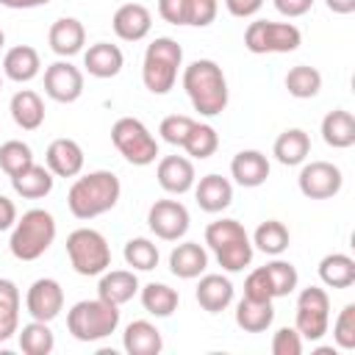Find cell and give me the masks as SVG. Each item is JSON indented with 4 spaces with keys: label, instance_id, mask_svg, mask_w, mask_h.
<instances>
[{
    "label": "cell",
    "instance_id": "6da1fadb",
    "mask_svg": "<svg viewBox=\"0 0 355 355\" xmlns=\"http://www.w3.org/2000/svg\"><path fill=\"white\" fill-rule=\"evenodd\" d=\"M183 89L189 94L191 108L200 116H219L227 108L230 92H227V78L222 67L211 58H197L189 67H183Z\"/></svg>",
    "mask_w": 355,
    "mask_h": 355
},
{
    "label": "cell",
    "instance_id": "277c9868",
    "mask_svg": "<svg viewBox=\"0 0 355 355\" xmlns=\"http://www.w3.org/2000/svg\"><path fill=\"white\" fill-rule=\"evenodd\" d=\"M55 216L44 208H31L17 216L8 239V250L17 261H36L42 258L55 241Z\"/></svg>",
    "mask_w": 355,
    "mask_h": 355
},
{
    "label": "cell",
    "instance_id": "7a4b0ae2",
    "mask_svg": "<svg viewBox=\"0 0 355 355\" xmlns=\"http://www.w3.org/2000/svg\"><path fill=\"white\" fill-rule=\"evenodd\" d=\"M122 194V183L111 169H94L80 178L67 191V208L75 219H94L108 214Z\"/></svg>",
    "mask_w": 355,
    "mask_h": 355
},
{
    "label": "cell",
    "instance_id": "d6986e66",
    "mask_svg": "<svg viewBox=\"0 0 355 355\" xmlns=\"http://www.w3.org/2000/svg\"><path fill=\"white\" fill-rule=\"evenodd\" d=\"M230 175L244 189H258L269 178V158L261 150H241L230 161Z\"/></svg>",
    "mask_w": 355,
    "mask_h": 355
},
{
    "label": "cell",
    "instance_id": "836d02e7",
    "mask_svg": "<svg viewBox=\"0 0 355 355\" xmlns=\"http://www.w3.org/2000/svg\"><path fill=\"white\" fill-rule=\"evenodd\" d=\"M19 288L14 280L0 277V341H8L19 330Z\"/></svg>",
    "mask_w": 355,
    "mask_h": 355
},
{
    "label": "cell",
    "instance_id": "f35d334b",
    "mask_svg": "<svg viewBox=\"0 0 355 355\" xmlns=\"http://www.w3.org/2000/svg\"><path fill=\"white\" fill-rule=\"evenodd\" d=\"M122 258L125 263L133 269V272H150L158 266V247L144 239V236H136V239H128L125 241V250H122Z\"/></svg>",
    "mask_w": 355,
    "mask_h": 355
},
{
    "label": "cell",
    "instance_id": "9a60e30c",
    "mask_svg": "<svg viewBox=\"0 0 355 355\" xmlns=\"http://www.w3.org/2000/svg\"><path fill=\"white\" fill-rule=\"evenodd\" d=\"M155 178H158V186L166 194H178V197L191 191L194 183H197L194 164L186 155H164L155 166Z\"/></svg>",
    "mask_w": 355,
    "mask_h": 355
},
{
    "label": "cell",
    "instance_id": "5bb4252c",
    "mask_svg": "<svg viewBox=\"0 0 355 355\" xmlns=\"http://www.w3.org/2000/svg\"><path fill=\"white\" fill-rule=\"evenodd\" d=\"M44 94L55 103H75L83 94V72L69 61H53L44 69Z\"/></svg>",
    "mask_w": 355,
    "mask_h": 355
},
{
    "label": "cell",
    "instance_id": "4fadbf2b",
    "mask_svg": "<svg viewBox=\"0 0 355 355\" xmlns=\"http://www.w3.org/2000/svg\"><path fill=\"white\" fill-rule=\"evenodd\" d=\"M25 308H28L31 319L53 322L64 311V288H61V283L55 277L33 280L28 294H25Z\"/></svg>",
    "mask_w": 355,
    "mask_h": 355
},
{
    "label": "cell",
    "instance_id": "30bf717a",
    "mask_svg": "<svg viewBox=\"0 0 355 355\" xmlns=\"http://www.w3.org/2000/svg\"><path fill=\"white\" fill-rule=\"evenodd\" d=\"M294 327L302 338L319 341L327 327H330V297L319 286H308L297 297V313H294Z\"/></svg>",
    "mask_w": 355,
    "mask_h": 355
},
{
    "label": "cell",
    "instance_id": "8fae6325",
    "mask_svg": "<svg viewBox=\"0 0 355 355\" xmlns=\"http://www.w3.org/2000/svg\"><path fill=\"white\" fill-rule=\"evenodd\" d=\"M297 186H300L302 197H308V200H330L341 191L344 175L330 161H311V164H302Z\"/></svg>",
    "mask_w": 355,
    "mask_h": 355
},
{
    "label": "cell",
    "instance_id": "ffe728a7",
    "mask_svg": "<svg viewBox=\"0 0 355 355\" xmlns=\"http://www.w3.org/2000/svg\"><path fill=\"white\" fill-rule=\"evenodd\" d=\"M194 200L205 214H222L230 202H233V183L216 172L200 178V183H194Z\"/></svg>",
    "mask_w": 355,
    "mask_h": 355
},
{
    "label": "cell",
    "instance_id": "44dd1931",
    "mask_svg": "<svg viewBox=\"0 0 355 355\" xmlns=\"http://www.w3.org/2000/svg\"><path fill=\"white\" fill-rule=\"evenodd\" d=\"M83 67H86V72H89L92 78H100V80L116 78V75L122 72V67H125V55H122V50H119L116 44H111V42H94V44L83 53Z\"/></svg>",
    "mask_w": 355,
    "mask_h": 355
},
{
    "label": "cell",
    "instance_id": "60d3db41",
    "mask_svg": "<svg viewBox=\"0 0 355 355\" xmlns=\"http://www.w3.org/2000/svg\"><path fill=\"white\" fill-rule=\"evenodd\" d=\"M31 164H33V150H31V144H25V141H19V139H8V141L0 144V169H3L8 178L19 175V172L28 169Z\"/></svg>",
    "mask_w": 355,
    "mask_h": 355
},
{
    "label": "cell",
    "instance_id": "5b68a950",
    "mask_svg": "<svg viewBox=\"0 0 355 355\" xmlns=\"http://www.w3.org/2000/svg\"><path fill=\"white\" fill-rule=\"evenodd\" d=\"M119 327V305L94 297V300H80L67 311V330L78 341H103Z\"/></svg>",
    "mask_w": 355,
    "mask_h": 355
},
{
    "label": "cell",
    "instance_id": "681fc988",
    "mask_svg": "<svg viewBox=\"0 0 355 355\" xmlns=\"http://www.w3.org/2000/svg\"><path fill=\"white\" fill-rule=\"evenodd\" d=\"M261 6H263V0H225V8H227L233 17H239V19L255 17V14L261 11Z\"/></svg>",
    "mask_w": 355,
    "mask_h": 355
},
{
    "label": "cell",
    "instance_id": "1f68e13d",
    "mask_svg": "<svg viewBox=\"0 0 355 355\" xmlns=\"http://www.w3.org/2000/svg\"><path fill=\"white\" fill-rule=\"evenodd\" d=\"M319 280L327 288H349L355 283V261L347 252H330L319 261Z\"/></svg>",
    "mask_w": 355,
    "mask_h": 355
},
{
    "label": "cell",
    "instance_id": "f546056e",
    "mask_svg": "<svg viewBox=\"0 0 355 355\" xmlns=\"http://www.w3.org/2000/svg\"><path fill=\"white\" fill-rule=\"evenodd\" d=\"M53 183H55V175L47 166L36 164V161L28 169H22L19 175L11 178V189L19 197H25V200H42V197H47L53 191Z\"/></svg>",
    "mask_w": 355,
    "mask_h": 355
},
{
    "label": "cell",
    "instance_id": "816d5d0a",
    "mask_svg": "<svg viewBox=\"0 0 355 355\" xmlns=\"http://www.w3.org/2000/svg\"><path fill=\"white\" fill-rule=\"evenodd\" d=\"M324 6L333 11V14H352L355 11V0H324Z\"/></svg>",
    "mask_w": 355,
    "mask_h": 355
},
{
    "label": "cell",
    "instance_id": "ab89813d",
    "mask_svg": "<svg viewBox=\"0 0 355 355\" xmlns=\"http://www.w3.org/2000/svg\"><path fill=\"white\" fill-rule=\"evenodd\" d=\"M263 269H266V277H269V286H272V297H275V300H277V297H288V294L297 288V283H300L297 266L288 263V261H283V258H277V255H275V261H269Z\"/></svg>",
    "mask_w": 355,
    "mask_h": 355
},
{
    "label": "cell",
    "instance_id": "7dc6e473",
    "mask_svg": "<svg viewBox=\"0 0 355 355\" xmlns=\"http://www.w3.org/2000/svg\"><path fill=\"white\" fill-rule=\"evenodd\" d=\"M158 14L169 25H186V19H189V0H158Z\"/></svg>",
    "mask_w": 355,
    "mask_h": 355
},
{
    "label": "cell",
    "instance_id": "ee69618b",
    "mask_svg": "<svg viewBox=\"0 0 355 355\" xmlns=\"http://www.w3.org/2000/svg\"><path fill=\"white\" fill-rule=\"evenodd\" d=\"M302 352V336L297 327H280L272 336V355H300Z\"/></svg>",
    "mask_w": 355,
    "mask_h": 355
},
{
    "label": "cell",
    "instance_id": "bcb514c9",
    "mask_svg": "<svg viewBox=\"0 0 355 355\" xmlns=\"http://www.w3.org/2000/svg\"><path fill=\"white\" fill-rule=\"evenodd\" d=\"M244 297H250V300H275L263 266H258V269H252L247 275V280H244Z\"/></svg>",
    "mask_w": 355,
    "mask_h": 355
},
{
    "label": "cell",
    "instance_id": "7402d4cb",
    "mask_svg": "<svg viewBox=\"0 0 355 355\" xmlns=\"http://www.w3.org/2000/svg\"><path fill=\"white\" fill-rule=\"evenodd\" d=\"M139 277L133 269H105L100 275L97 283V297L114 302V305H125L139 294Z\"/></svg>",
    "mask_w": 355,
    "mask_h": 355
},
{
    "label": "cell",
    "instance_id": "9c48e42d",
    "mask_svg": "<svg viewBox=\"0 0 355 355\" xmlns=\"http://www.w3.org/2000/svg\"><path fill=\"white\" fill-rule=\"evenodd\" d=\"M302 44V33L294 22H272L255 19L244 31V47L255 55L266 53H294Z\"/></svg>",
    "mask_w": 355,
    "mask_h": 355
},
{
    "label": "cell",
    "instance_id": "cb8c5ba5",
    "mask_svg": "<svg viewBox=\"0 0 355 355\" xmlns=\"http://www.w3.org/2000/svg\"><path fill=\"white\" fill-rule=\"evenodd\" d=\"M197 302L202 311L208 313H222L230 302H233V283L230 277L225 275H200V283H197V291H194Z\"/></svg>",
    "mask_w": 355,
    "mask_h": 355
},
{
    "label": "cell",
    "instance_id": "ac0fdd59",
    "mask_svg": "<svg viewBox=\"0 0 355 355\" xmlns=\"http://www.w3.org/2000/svg\"><path fill=\"white\" fill-rule=\"evenodd\" d=\"M47 42H50V50L61 58L78 55L86 44V28L75 17H58L47 31Z\"/></svg>",
    "mask_w": 355,
    "mask_h": 355
},
{
    "label": "cell",
    "instance_id": "d4e9b609",
    "mask_svg": "<svg viewBox=\"0 0 355 355\" xmlns=\"http://www.w3.org/2000/svg\"><path fill=\"white\" fill-rule=\"evenodd\" d=\"M122 347H125L128 355H158L164 349V336L153 322L136 319L125 327Z\"/></svg>",
    "mask_w": 355,
    "mask_h": 355
},
{
    "label": "cell",
    "instance_id": "e0dca14e",
    "mask_svg": "<svg viewBox=\"0 0 355 355\" xmlns=\"http://www.w3.org/2000/svg\"><path fill=\"white\" fill-rule=\"evenodd\" d=\"M83 147L75 139H53L44 153V164L55 178H78L83 169Z\"/></svg>",
    "mask_w": 355,
    "mask_h": 355
},
{
    "label": "cell",
    "instance_id": "2e32d148",
    "mask_svg": "<svg viewBox=\"0 0 355 355\" xmlns=\"http://www.w3.org/2000/svg\"><path fill=\"white\" fill-rule=\"evenodd\" d=\"M111 28L122 42H141L153 28V14L141 3H125L114 11Z\"/></svg>",
    "mask_w": 355,
    "mask_h": 355
},
{
    "label": "cell",
    "instance_id": "7bdbcfd3",
    "mask_svg": "<svg viewBox=\"0 0 355 355\" xmlns=\"http://www.w3.org/2000/svg\"><path fill=\"white\" fill-rule=\"evenodd\" d=\"M333 341L338 349H355V302H347L333 322Z\"/></svg>",
    "mask_w": 355,
    "mask_h": 355
},
{
    "label": "cell",
    "instance_id": "4dcf8cb0",
    "mask_svg": "<svg viewBox=\"0 0 355 355\" xmlns=\"http://www.w3.org/2000/svg\"><path fill=\"white\" fill-rule=\"evenodd\" d=\"M272 322H275L272 300H250V297L239 300V305H236V324L244 333H263V330L272 327Z\"/></svg>",
    "mask_w": 355,
    "mask_h": 355
},
{
    "label": "cell",
    "instance_id": "db71d44e",
    "mask_svg": "<svg viewBox=\"0 0 355 355\" xmlns=\"http://www.w3.org/2000/svg\"><path fill=\"white\" fill-rule=\"evenodd\" d=\"M3 44H6V33H3V28H0V50H3Z\"/></svg>",
    "mask_w": 355,
    "mask_h": 355
},
{
    "label": "cell",
    "instance_id": "3957f363",
    "mask_svg": "<svg viewBox=\"0 0 355 355\" xmlns=\"http://www.w3.org/2000/svg\"><path fill=\"white\" fill-rule=\"evenodd\" d=\"M205 244L216 255V263L225 272H244L252 263L255 247L239 219H216L205 227Z\"/></svg>",
    "mask_w": 355,
    "mask_h": 355
},
{
    "label": "cell",
    "instance_id": "ba28073f",
    "mask_svg": "<svg viewBox=\"0 0 355 355\" xmlns=\"http://www.w3.org/2000/svg\"><path fill=\"white\" fill-rule=\"evenodd\" d=\"M111 141L116 147V153L133 164V166H147L158 158V141L150 133V128L136 119V116H119L111 125Z\"/></svg>",
    "mask_w": 355,
    "mask_h": 355
},
{
    "label": "cell",
    "instance_id": "e575fe53",
    "mask_svg": "<svg viewBox=\"0 0 355 355\" xmlns=\"http://www.w3.org/2000/svg\"><path fill=\"white\" fill-rule=\"evenodd\" d=\"M250 241H252L255 250H261L266 255H283L288 250V244H291V236H288V227L283 222L266 219V222H261L255 227V233H252Z\"/></svg>",
    "mask_w": 355,
    "mask_h": 355
},
{
    "label": "cell",
    "instance_id": "b9f144b4",
    "mask_svg": "<svg viewBox=\"0 0 355 355\" xmlns=\"http://www.w3.org/2000/svg\"><path fill=\"white\" fill-rule=\"evenodd\" d=\"M194 122H197V119H191V116H186V114H169V116L161 119L158 133H161V139H164L166 144L183 147V141H186L189 130L194 128Z\"/></svg>",
    "mask_w": 355,
    "mask_h": 355
},
{
    "label": "cell",
    "instance_id": "d590c367",
    "mask_svg": "<svg viewBox=\"0 0 355 355\" xmlns=\"http://www.w3.org/2000/svg\"><path fill=\"white\" fill-rule=\"evenodd\" d=\"M17 333H19V349L25 355H50L55 349V336L50 330V322L33 319V322L22 324V330H17Z\"/></svg>",
    "mask_w": 355,
    "mask_h": 355
},
{
    "label": "cell",
    "instance_id": "484cf974",
    "mask_svg": "<svg viewBox=\"0 0 355 355\" xmlns=\"http://www.w3.org/2000/svg\"><path fill=\"white\" fill-rule=\"evenodd\" d=\"M42 72V58L36 53V47L31 44H17L11 50H6L3 55V75L14 83H28Z\"/></svg>",
    "mask_w": 355,
    "mask_h": 355
},
{
    "label": "cell",
    "instance_id": "f907efd6",
    "mask_svg": "<svg viewBox=\"0 0 355 355\" xmlns=\"http://www.w3.org/2000/svg\"><path fill=\"white\" fill-rule=\"evenodd\" d=\"M14 222H17V205L6 194H0V233L3 230H11Z\"/></svg>",
    "mask_w": 355,
    "mask_h": 355
},
{
    "label": "cell",
    "instance_id": "8d00e7d4",
    "mask_svg": "<svg viewBox=\"0 0 355 355\" xmlns=\"http://www.w3.org/2000/svg\"><path fill=\"white\" fill-rule=\"evenodd\" d=\"M286 89L291 97L297 100H311L319 94L322 89V72L316 67H308V64H297L286 72Z\"/></svg>",
    "mask_w": 355,
    "mask_h": 355
},
{
    "label": "cell",
    "instance_id": "11a10c76",
    "mask_svg": "<svg viewBox=\"0 0 355 355\" xmlns=\"http://www.w3.org/2000/svg\"><path fill=\"white\" fill-rule=\"evenodd\" d=\"M0 89H3V75H0Z\"/></svg>",
    "mask_w": 355,
    "mask_h": 355
},
{
    "label": "cell",
    "instance_id": "c3c4849f",
    "mask_svg": "<svg viewBox=\"0 0 355 355\" xmlns=\"http://www.w3.org/2000/svg\"><path fill=\"white\" fill-rule=\"evenodd\" d=\"M272 3H275L277 14H283V17H288V19L308 14L311 6H313V0H272Z\"/></svg>",
    "mask_w": 355,
    "mask_h": 355
},
{
    "label": "cell",
    "instance_id": "d6a6232c",
    "mask_svg": "<svg viewBox=\"0 0 355 355\" xmlns=\"http://www.w3.org/2000/svg\"><path fill=\"white\" fill-rule=\"evenodd\" d=\"M139 294H141V308L158 319L172 316L180 305V294L166 283H147L139 288Z\"/></svg>",
    "mask_w": 355,
    "mask_h": 355
},
{
    "label": "cell",
    "instance_id": "603a6c76",
    "mask_svg": "<svg viewBox=\"0 0 355 355\" xmlns=\"http://www.w3.org/2000/svg\"><path fill=\"white\" fill-rule=\"evenodd\" d=\"M208 269V252L197 241H183L169 252V272L180 280H194Z\"/></svg>",
    "mask_w": 355,
    "mask_h": 355
},
{
    "label": "cell",
    "instance_id": "f5cc1de1",
    "mask_svg": "<svg viewBox=\"0 0 355 355\" xmlns=\"http://www.w3.org/2000/svg\"><path fill=\"white\" fill-rule=\"evenodd\" d=\"M50 0H0V6H6V8H14V11H19V8H39V6H47Z\"/></svg>",
    "mask_w": 355,
    "mask_h": 355
},
{
    "label": "cell",
    "instance_id": "f1b7e54d",
    "mask_svg": "<svg viewBox=\"0 0 355 355\" xmlns=\"http://www.w3.org/2000/svg\"><path fill=\"white\" fill-rule=\"evenodd\" d=\"M322 139L333 150H347L355 144V116L347 108H333L322 119Z\"/></svg>",
    "mask_w": 355,
    "mask_h": 355
},
{
    "label": "cell",
    "instance_id": "4316f807",
    "mask_svg": "<svg viewBox=\"0 0 355 355\" xmlns=\"http://www.w3.org/2000/svg\"><path fill=\"white\" fill-rule=\"evenodd\" d=\"M308 153H311V136L302 128H286L275 139V144H272V155L283 166H300V164H305Z\"/></svg>",
    "mask_w": 355,
    "mask_h": 355
},
{
    "label": "cell",
    "instance_id": "8992f818",
    "mask_svg": "<svg viewBox=\"0 0 355 355\" xmlns=\"http://www.w3.org/2000/svg\"><path fill=\"white\" fill-rule=\"evenodd\" d=\"M183 67V47L169 39V36H158L147 44L144 50V61H141V80L144 89L153 94H166L175 89L178 72Z\"/></svg>",
    "mask_w": 355,
    "mask_h": 355
},
{
    "label": "cell",
    "instance_id": "7c38bea8",
    "mask_svg": "<svg viewBox=\"0 0 355 355\" xmlns=\"http://www.w3.org/2000/svg\"><path fill=\"white\" fill-rule=\"evenodd\" d=\"M189 225H191V216L180 200H155L147 211V227L164 241L183 239L189 233Z\"/></svg>",
    "mask_w": 355,
    "mask_h": 355
},
{
    "label": "cell",
    "instance_id": "74e56055",
    "mask_svg": "<svg viewBox=\"0 0 355 355\" xmlns=\"http://www.w3.org/2000/svg\"><path fill=\"white\" fill-rule=\"evenodd\" d=\"M183 150H186V155H191L197 161L211 158L219 150V133H216V128L208 125V122H194V128L189 130V136L183 141Z\"/></svg>",
    "mask_w": 355,
    "mask_h": 355
},
{
    "label": "cell",
    "instance_id": "83f0119b",
    "mask_svg": "<svg viewBox=\"0 0 355 355\" xmlns=\"http://www.w3.org/2000/svg\"><path fill=\"white\" fill-rule=\"evenodd\" d=\"M11 119L22 130H39L44 125V100L33 89H19L8 103Z\"/></svg>",
    "mask_w": 355,
    "mask_h": 355
},
{
    "label": "cell",
    "instance_id": "f6af8a7d",
    "mask_svg": "<svg viewBox=\"0 0 355 355\" xmlns=\"http://www.w3.org/2000/svg\"><path fill=\"white\" fill-rule=\"evenodd\" d=\"M216 11H219L216 0H189V19H186V25L208 28L216 19Z\"/></svg>",
    "mask_w": 355,
    "mask_h": 355
},
{
    "label": "cell",
    "instance_id": "52a82bcc",
    "mask_svg": "<svg viewBox=\"0 0 355 355\" xmlns=\"http://www.w3.org/2000/svg\"><path fill=\"white\" fill-rule=\"evenodd\" d=\"M69 266L83 277H97L111 266V247L94 227H78L67 236Z\"/></svg>",
    "mask_w": 355,
    "mask_h": 355
}]
</instances>
